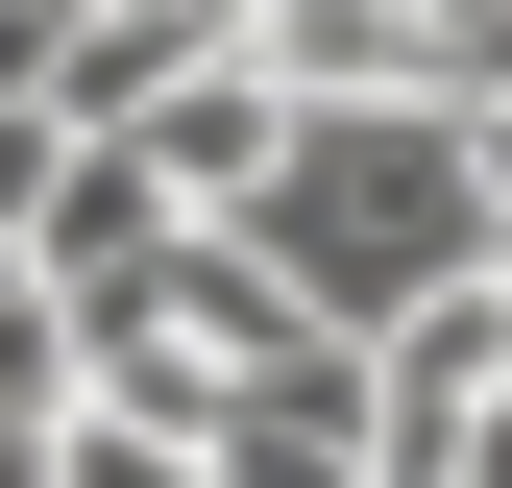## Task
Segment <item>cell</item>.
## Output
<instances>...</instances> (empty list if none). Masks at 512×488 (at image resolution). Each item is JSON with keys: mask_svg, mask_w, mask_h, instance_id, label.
Returning a JSON list of instances; mask_svg holds the SVG:
<instances>
[{"mask_svg": "<svg viewBox=\"0 0 512 488\" xmlns=\"http://www.w3.org/2000/svg\"><path fill=\"white\" fill-rule=\"evenodd\" d=\"M244 244L293 269V318H415L439 269H488V171H464V122L439 98H293V147H269V196H244Z\"/></svg>", "mask_w": 512, "mask_h": 488, "instance_id": "cell-1", "label": "cell"}, {"mask_svg": "<svg viewBox=\"0 0 512 488\" xmlns=\"http://www.w3.org/2000/svg\"><path fill=\"white\" fill-rule=\"evenodd\" d=\"M98 147H147V196H171V220H244V196H269V147H293V98L244 74V49H196V74H171L147 122H98Z\"/></svg>", "mask_w": 512, "mask_h": 488, "instance_id": "cell-2", "label": "cell"}, {"mask_svg": "<svg viewBox=\"0 0 512 488\" xmlns=\"http://www.w3.org/2000/svg\"><path fill=\"white\" fill-rule=\"evenodd\" d=\"M269 98H439V0H244Z\"/></svg>", "mask_w": 512, "mask_h": 488, "instance_id": "cell-3", "label": "cell"}, {"mask_svg": "<svg viewBox=\"0 0 512 488\" xmlns=\"http://www.w3.org/2000/svg\"><path fill=\"white\" fill-rule=\"evenodd\" d=\"M25 488H196V440H171V415H98V391H74V415H49V464H25Z\"/></svg>", "mask_w": 512, "mask_h": 488, "instance_id": "cell-4", "label": "cell"}, {"mask_svg": "<svg viewBox=\"0 0 512 488\" xmlns=\"http://www.w3.org/2000/svg\"><path fill=\"white\" fill-rule=\"evenodd\" d=\"M415 488H512V366H488L464 415H439V464H415Z\"/></svg>", "mask_w": 512, "mask_h": 488, "instance_id": "cell-5", "label": "cell"}]
</instances>
